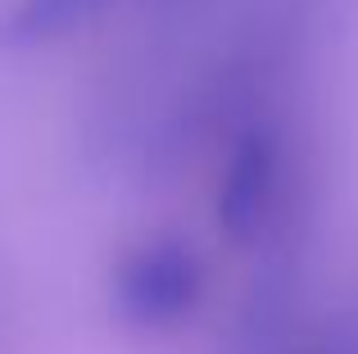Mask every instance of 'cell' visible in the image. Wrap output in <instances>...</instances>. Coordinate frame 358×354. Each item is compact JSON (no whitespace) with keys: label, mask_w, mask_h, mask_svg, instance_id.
<instances>
[{"label":"cell","mask_w":358,"mask_h":354,"mask_svg":"<svg viewBox=\"0 0 358 354\" xmlns=\"http://www.w3.org/2000/svg\"><path fill=\"white\" fill-rule=\"evenodd\" d=\"M209 277L195 246L177 236H145L109 268V313L127 332H173L200 309Z\"/></svg>","instance_id":"1"},{"label":"cell","mask_w":358,"mask_h":354,"mask_svg":"<svg viewBox=\"0 0 358 354\" xmlns=\"http://www.w3.org/2000/svg\"><path fill=\"white\" fill-rule=\"evenodd\" d=\"M304 354H358V313L354 318H341L336 327H327Z\"/></svg>","instance_id":"3"},{"label":"cell","mask_w":358,"mask_h":354,"mask_svg":"<svg viewBox=\"0 0 358 354\" xmlns=\"http://www.w3.org/2000/svg\"><path fill=\"white\" fill-rule=\"evenodd\" d=\"M277 195H281V141L272 127L254 123L236 136L218 177L213 213H218L222 236L236 246L259 241V232L277 213Z\"/></svg>","instance_id":"2"}]
</instances>
